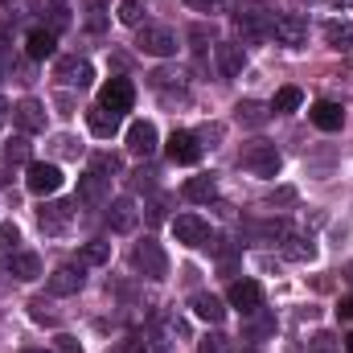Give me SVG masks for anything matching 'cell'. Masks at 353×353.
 <instances>
[{
    "label": "cell",
    "instance_id": "cell-21",
    "mask_svg": "<svg viewBox=\"0 0 353 353\" xmlns=\"http://www.w3.org/2000/svg\"><path fill=\"white\" fill-rule=\"evenodd\" d=\"M189 308L205 321V325H222L226 321V308H222V300L218 296H210V292H197L193 300H189Z\"/></svg>",
    "mask_w": 353,
    "mask_h": 353
},
{
    "label": "cell",
    "instance_id": "cell-49",
    "mask_svg": "<svg viewBox=\"0 0 353 353\" xmlns=\"http://www.w3.org/2000/svg\"><path fill=\"white\" fill-rule=\"evenodd\" d=\"M4 115H8V103H4V99H0V123H4Z\"/></svg>",
    "mask_w": 353,
    "mask_h": 353
},
{
    "label": "cell",
    "instance_id": "cell-40",
    "mask_svg": "<svg viewBox=\"0 0 353 353\" xmlns=\"http://www.w3.org/2000/svg\"><path fill=\"white\" fill-rule=\"evenodd\" d=\"M152 185H157V173L152 169H136L132 173V189H152Z\"/></svg>",
    "mask_w": 353,
    "mask_h": 353
},
{
    "label": "cell",
    "instance_id": "cell-50",
    "mask_svg": "<svg viewBox=\"0 0 353 353\" xmlns=\"http://www.w3.org/2000/svg\"><path fill=\"white\" fill-rule=\"evenodd\" d=\"M4 41H8V29H4V25H0V46H4Z\"/></svg>",
    "mask_w": 353,
    "mask_h": 353
},
{
    "label": "cell",
    "instance_id": "cell-20",
    "mask_svg": "<svg viewBox=\"0 0 353 353\" xmlns=\"http://www.w3.org/2000/svg\"><path fill=\"white\" fill-rule=\"evenodd\" d=\"M308 119H312L321 132H337V128L345 123V111H341V103H329V99H321V103H312Z\"/></svg>",
    "mask_w": 353,
    "mask_h": 353
},
{
    "label": "cell",
    "instance_id": "cell-22",
    "mask_svg": "<svg viewBox=\"0 0 353 353\" xmlns=\"http://www.w3.org/2000/svg\"><path fill=\"white\" fill-rule=\"evenodd\" d=\"M87 123H90V132H94L99 140H111V136L119 132V115H111V111H103V107H90Z\"/></svg>",
    "mask_w": 353,
    "mask_h": 353
},
{
    "label": "cell",
    "instance_id": "cell-9",
    "mask_svg": "<svg viewBox=\"0 0 353 353\" xmlns=\"http://www.w3.org/2000/svg\"><path fill=\"white\" fill-rule=\"evenodd\" d=\"M173 234L181 247H210V226L197 218V214H181L173 218Z\"/></svg>",
    "mask_w": 353,
    "mask_h": 353
},
{
    "label": "cell",
    "instance_id": "cell-32",
    "mask_svg": "<svg viewBox=\"0 0 353 353\" xmlns=\"http://www.w3.org/2000/svg\"><path fill=\"white\" fill-rule=\"evenodd\" d=\"M90 169H99V173H123V161L115 157V152H94V161H90Z\"/></svg>",
    "mask_w": 353,
    "mask_h": 353
},
{
    "label": "cell",
    "instance_id": "cell-8",
    "mask_svg": "<svg viewBox=\"0 0 353 353\" xmlns=\"http://www.w3.org/2000/svg\"><path fill=\"white\" fill-rule=\"evenodd\" d=\"M70 218H74V201H46V205L37 210V226H41L46 234H66Z\"/></svg>",
    "mask_w": 353,
    "mask_h": 353
},
{
    "label": "cell",
    "instance_id": "cell-10",
    "mask_svg": "<svg viewBox=\"0 0 353 353\" xmlns=\"http://www.w3.org/2000/svg\"><path fill=\"white\" fill-rule=\"evenodd\" d=\"M157 144H161V136H157V123H148V119H136L132 128H128V152L132 157H152L157 152Z\"/></svg>",
    "mask_w": 353,
    "mask_h": 353
},
{
    "label": "cell",
    "instance_id": "cell-38",
    "mask_svg": "<svg viewBox=\"0 0 353 353\" xmlns=\"http://www.w3.org/2000/svg\"><path fill=\"white\" fill-rule=\"evenodd\" d=\"M29 316L37 325H54V312H46V300H29Z\"/></svg>",
    "mask_w": 353,
    "mask_h": 353
},
{
    "label": "cell",
    "instance_id": "cell-44",
    "mask_svg": "<svg viewBox=\"0 0 353 353\" xmlns=\"http://www.w3.org/2000/svg\"><path fill=\"white\" fill-rule=\"evenodd\" d=\"M337 316H341V321H353V296H345V300L337 304Z\"/></svg>",
    "mask_w": 353,
    "mask_h": 353
},
{
    "label": "cell",
    "instance_id": "cell-16",
    "mask_svg": "<svg viewBox=\"0 0 353 353\" xmlns=\"http://www.w3.org/2000/svg\"><path fill=\"white\" fill-rule=\"evenodd\" d=\"M12 123H17L25 136H33V132H41V128H46V107H41L37 99H25V103H17V107H12Z\"/></svg>",
    "mask_w": 353,
    "mask_h": 353
},
{
    "label": "cell",
    "instance_id": "cell-41",
    "mask_svg": "<svg viewBox=\"0 0 353 353\" xmlns=\"http://www.w3.org/2000/svg\"><path fill=\"white\" fill-rule=\"evenodd\" d=\"M292 201H296V189H275L267 197V205H292Z\"/></svg>",
    "mask_w": 353,
    "mask_h": 353
},
{
    "label": "cell",
    "instance_id": "cell-28",
    "mask_svg": "<svg viewBox=\"0 0 353 353\" xmlns=\"http://www.w3.org/2000/svg\"><path fill=\"white\" fill-rule=\"evenodd\" d=\"M300 103H304L300 87H279L275 90V99H271V111H296Z\"/></svg>",
    "mask_w": 353,
    "mask_h": 353
},
{
    "label": "cell",
    "instance_id": "cell-27",
    "mask_svg": "<svg viewBox=\"0 0 353 353\" xmlns=\"http://www.w3.org/2000/svg\"><path fill=\"white\" fill-rule=\"evenodd\" d=\"M107 259H111V243H103V239L87 243V247H83V255H79V263H83V267H103Z\"/></svg>",
    "mask_w": 353,
    "mask_h": 353
},
{
    "label": "cell",
    "instance_id": "cell-30",
    "mask_svg": "<svg viewBox=\"0 0 353 353\" xmlns=\"http://www.w3.org/2000/svg\"><path fill=\"white\" fill-rule=\"evenodd\" d=\"M17 243H21V230L12 222H0V259H12L17 255Z\"/></svg>",
    "mask_w": 353,
    "mask_h": 353
},
{
    "label": "cell",
    "instance_id": "cell-34",
    "mask_svg": "<svg viewBox=\"0 0 353 353\" xmlns=\"http://www.w3.org/2000/svg\"><path fill=\"white\" fill-rule=\"evenodd\" d=\"M103 4H107V0H87V29L90 33H103V25H107Z\"/></svg>",
    "mask_w": 353,
    "mask_h": 353
},
{
    "label": "cell",
    "instance_id": "cell-53",
    "mask_svg": "<svg viewBox=\"0 0 353 353\" xmlns=\"http://www.w3.org/2000/svg\"><path fill=\"white\" fill-rule=\"evenodd\" d=\"M25 353H46V350H25Z\"/></svg>",
    "mask_w": 353,
    "mask_h": 353
},
{
    "label": "cell",
    "instance_id": "cell-3",
    "mask_svg": "<svg viewBox=\"0 0 353 353\" xmlns=\"http://www.w3.org/2000/svg\"><path fill=\"white\" fill-rule=\"evenodd\" d=\"M136 50L152 58H173L176 54V33L169 25H140L136 29Z\"/></svg>",
    "mask_w": 353,
    "mask_h": 353
},
{
    "label": "cell",
    "instance_id": "cell-17",
    "mask_svg": "<svg viewBox=\"0 0 353 353\" xmlns=\"http://www.w3.org/2000/svg\"><path fill=\"white\" fill-rule=\"evenodd\" d=\"M79 201L83 205H107V176L99 173V169H90V173L79 176Z\"/></svg>",
    "mask_w": 353,
    "mask_h": 353
},
{
    "label": "cell",
    "instance_id": "cell-33",
    "mask_svg": "<svg viewBox=\"0 0 353 353\" xmlns=\"http://www.w3.org/2000/svg\"><path fill=\"white\" fill-rule=\"evenodd\" d=\"M308 353H341V341H337L333 333H325V329H321V333L308 341Z\"/></svg>",
    "mask_w": 353,
    "mask_h": 353
},
{
    "label": "cell",
    "instance_id": "cell-36",
    "mask_svg": "<svg viewBox=\"0 0 353 353\" xmlns=\"http://www.w3.org/2000/svg\"><path fill=\"white\" fill-rule=\"evenodd\" d=\"M210 37H214V29H210V25H193V29H189V41H193V50H197V54L205 50V41H210Z\"/></svg>",
    "mask_w": 353,
    "mask_h": 353
},
{
    "label": "cell",
    "instance_id": "cell-29",
    "mask_svg": "<svg viewBox=\"0 0 353 353\" xmlns=\"http://www.w3.org/2000/svg\"><path fill=\"white\" fill-rule=\"evenodd\" d=\"M4 161H8V165H33V161H29V140H25V136H12V140L4 144Z\"/></svg>",
    "mask_w": 353,
    "mask_h": 353
},
{
    "label": "cell",
    "instance_id": "cell-15",
    "mask_svg": "<svg viewBox=\"0 0 353 353\" xmlns=\"http://www.w3.org/2000/svg\"><path fill=\"white\" fill-rule=\"evenodd\" d=\"M169 161L173 165H197L201 161V144L193 132H173L169 136Z\"/></svg>",
    "mask_w": 353,
    "mask_h": 353
},
{
    "label": "cell",
    "instance_id": "cell-11",
    "mask_svg": "<svg viewBox=\"0 0 353 353\" xmlns=\"http://www.w3.org/2000/svg\"><path fill=\"white\" fill-rule=\"evenodd\" d=\"M136 222H140V210H136L132 197H115V201L107 205V226H111V234H132Z\"/></svg>",
    "mask_w": 353,
    "mask_h": 353
},
{
    "label": "cell",
    "instance_id": "cell-52",
    "mask_svg": "<svg viewBox=\"0 0 353 353\" xmlns=\"http://www.w3.org/2000/svg\"><path fill=\"white\" fill-rule=\"evenodd\" d=\"M0 83H4V62H0Z\"/></svg>",
    "mask_w": 353,
    "mask_h": 353
},
{
    "label": "cell",
    "instance_id": "cell-48",
    "mask_svg": "<svg viewBox=\"0 0 353 353\" xmlns=\"http://www.w3.org/2000/svg\"><path fill=\"white\" fill-rule=\"evenodd\" d=\"M341 279H350V283H353V263H345V271H341Z\"/></svg>",
    "mask_w": 353,
    "mask_h": 353
},
{
    "label": "cell",
    "instance_id": "cell-2",
    "mask_svg": "<svg viewBox=\"0 0 353 353\" xmlns=\"http://www.w3.org/2000/svg\"><path fill=\"white\" fill-rule=\"evenodd\" d=\"M239 165H243L251 176H275L283 161H279V148H275V144H267V140H251V144H243Z\"/></svg>",
    "mask_w": 353,
    "mask_h": 353
},
{
    "label": "cell",
    "instance_id": "cell-46",
    "mask_svg": "<svg viewBox=\"0 0 353 353\" xmlns=\"http://www.w3.org/2000/svg\"><path fill=\"white\" fill-rule=\"evenodd\" d=\"M148 218H152V222H161V218H165V197H157V201H152V210H148Z\"/></svg>",
    "mask_w": 353,
    "mask_h": 353
},
{
    "label": "cell",
    "instance_id": "cell-51",
    "mask_svg": "<svg viewBox=\"0 0 353 353\" xmlns=\"http://www.w3.org/2000/svg\"><path fill=\"white\" fill-rule=\"evenodd\" d=\"M345 353H353V333H350V337H345Z\"/></svg>",
    "mask_w": 353,
    "mask_h": 353
},
{
    "label": "cell",
    "instance_id": "cell-23",
    "mask_svg": "<svg viewBox=\"0 0 353 353\" xmlns=\"http://www.w3.org/2000/svg\"><path fill=\"white\" fill-rule=\"evenodd\" d=\"M181 193H185V201H197L201 205V201H214L218 197V185H214V176H189Z\"/></svg>",
    "mask_w": 353,
    "mask_h": 353
},
{
    "label": "cell",
    "instance_id": "cell-37",
    "mask_svg": "<svg viewBox=\"0 0 353 353\" xmlns=\"http://www.w3.org/2000/svg\"><path fill=\"white\" fill-rule=\"evenodd\" d=\"M288 243H292V247H288V255H292V259H312V255H316V247H312V243H304V239H288Z\"/></svg>",
    "mask_w": 353,
    "mask_h": 353
},
{
    "label": "cell",
    "instance_id": "cell-1",
    "mask_svg": "<svg viewBox=\"0 0 353 353\" xmlns=\"http://www.w3.org/2000/svg\"><path fill=\"white\" fill-rule=\"evenodd\" d=\"M234 25H239L243 37L263 41V37H271V29H275V12L267 4H259V0H243L239 12H234Z\"/></svg>",
    "mask_w": 353,
    "mask_h": 353
},
{
    "label": "cell",
    "instance_id": "cell-45",
    "mask_svg": "<svg viewBox=\"0 0 353 353\" xmlns=\"http://www.w3.org/2000/svg\"><path fill=\"white\" fill-rule=\"evenodd\" d=\"M58 107H62L58 115H74V99L70 94H58Z\"/></svg>",
    "mask_w": 353,
    "mask_h": 353
},
{
    "label": "cell",
    "instance_id": "cell-19",
    "mask_svg": "<svg viewBox=\"0 0 353 353\" xmlns=\"http://www.w3.org/2000/svg\"><path fill=\"white\" fill-rule=\"evenodd\" d=\"M214 58H218V70H222L226 79H239L243 66H247V54H243V46H234V41H218Z\"/></svg>",
    "mask_w": 353,
    "mask_h": 353
},
{
    "label": "cell",
    "instance_id": "cell-14",
    "mask_svg": "<svg viewBox=\"0 0 353 353\" xmlns=\"http://www.w3.org/2000/svg\"><path fill=\"white\" fill-rule=\"evenodd\" d=\"M54 79H62L66 87H87L94 79V70H90L87 58H58L54 62Z\"/></svg>",
    "mask_w": 353,
    "mask_h": 353
},
{
    "label": "cell",
    "instance_id": "cell-25",
    "mask_svg": "<svg viewBox=\"0 0 353 353\" xmlns=\"http://www.w3.org/2000/svg\"><path fill=\"white\" fill-rule=\"evenodd\" d=\"M234 115H239V123H247V128H263L267 119H271V107L255 103V99H247V103L234 107Z\"/></svg>",
    "mask_w": 353,
    "mask_h": 353
},
{
    "label": "cell",
    "instance_id": "cell-4",
    "mask_svg": "<svg viewBox=\"0 0 353 353\" xmlns=\"http://www.w3.org/2000/svg\"><path fill=\"white\" fill-rule=\"evenodd\" d=\"M132 267H136L140 275H148V279H165V275H169V255L161 251L157 239H144V243L132 247Z\"/></svg>",
    "mask_w": 353,
    "mask_h": 353
},
{
    "label": "cell",
    "instance_id": "cell-18",
    "mask_svg": "<svg viewBox=\"0 0 353 353\" xmlns=\"http://www.w3.org/2000/svg\"><path fill=\"white\" fill-rule=\"evenodd\" d=\"M25 54H29L33 62L54 58V54H58V33H54V29H33V33L25 37Z\"/></svg>",
    "mask_w": 353,
    "mask_h": 353
},
{
    "label": "cell",
    "instance_id": "cell-47",
    "mask_svg": "<svg viewBox=\"0 0 353 353\" xmlns=\"http://www.w3.org/2000/svg\"><path fill=\"white\" fill-rule=\"evenodd\" d=\"M189 4H193V8H197V12H214V8H218V4H222V0H189Z\"/></svg>",
    "mask_w": 353,
    "mask_h": 353
},
{
    "label": "cell",
    "instance_id": "cell-7",
    "mask_svg": "<svg viewBox=\"0 0 353 353\" xmlns=\"http://www.w3.org/2000/svg\"><path fill=\"white\" fill-rule=\"evenodd\" d=\"M271 37H275L279 46H292V50H300V46L308 41V21H304L300 12H283V17H275V29H271Z\"/></svg>",
    "mask_w": 353,
    "mask_h": 353
},
{
    "label": "cell",
    "instance_id": "cell-43",
    "mask_svg": "<svg viewBox=\"0 0 353 353\" xmlns=\"http://www.w3.org/2000/svg\"><path fill=\"white\" fill-rule=\"evenodd\" d=\"M140 350H144V345H140L136 337H128V341H119V345H115L111 353H140Z\"/></svg>",
    "mask_w": 353,
    "mask_h": 353
},
{
    "label": "cell",
    "instance_id": "cell-5",
    "mask_svg": "<svg viewBox=\"0 0 353 353\" xmlns=\"http://www.w3.org/2000/svg\"><path fill=\"white\" fill-rule=\"evenodd\" d=\"M62 169L58 165H46V161H33L29 165V173H25V185H29V193H37V197H50V193H58L62 189Z\"/></svg>",
    "mask_w": 353,
    "mask_h": 353
},
{
    "label": "cell",
    "instance_id": "cell-12",
    "mask_svg": "<svg viewBox=\"0 0 353 353\" xmlns=\"http://www.w3.org/2000/svg\"><path fill=\"white\" fill-rule=\"evenodd\" d=\"M226 300H230V308H239L243 316H251V312H259V304H263V288H259L255 279H234Z\"/></svg>",
    "mask_w": 353,
    "mask_h": 353
},
{
    "label": "cell",
    "instance_id": "cell-39",
    "mask_svg": "<svg viewBox=\"0 0 353 353\" xmlns=\"http://www.w3.org/2000/svg\"><path fill=\"white\" fill-rule=\"evenodd\" d=\"M201 353H230V341H226L222 333H214V337L201 341Z\"/></svg>",
    "mask_w": 353,
    "mask_h": 353
},
{
    "label": "cell",
    "instance_id": "cell-26",
    "mask_svg": "<svg viewBox=\"0 0 353 353\" xmlns=\"http://www.w3.org/2000/svg\"><path fill=\"white\" fill-rule=\"evenodd\" d=\"M325 41L333 50H353V21H329L325 25Z\"/></svg>",
    "mask_w": 353,
    "mask_h": 353
},
{
    "label": "cell",
    "instance_id": "cell-31",
    "mask_svg": "<svg viewBox=\"0 0 353 353\" xmlns=\"http://www.w3.org/2000/svg\"><path fill=\"white\" fill-rule=\"evenodd\" d=\"M119 21L132 25V29H140V21H144V0H119Z\"/></svg>",
    "mask_w": 353,
    "mask_h": 353
},
{
    "label": "cell",
    "instance_id": "cell-42",
    "mask_svg": "<svg viewBox=\"0 0 353 353\" xmlns=\"http://www.w3.org/2000/svg\"><path fill=\"white\" fill-rule=\"evenodd\" d=\"M58 353H83V345H79L74 337H66V333H62V337H58Z\"/></svg>",
    "mask_w": 353,
    "mask_h": 353
},
{
    "label": "cell",
    "instance_id": "cell-13",
    "mask_svg": "<svg viewBox=\"0 0 353 353\" xmlns=\"http://www.w3.org/2000/svg\"><path fill=\"white\" fill-rule=\"evenodd\" d=\"M83 283H87V275H83V263H66L58 267L54 275H50V296H79L83 292Z\"/></svg>",
    "mask_w": 353,
    "mask_h": 353
},
{
    "label": "cell",
    "instance_id": "cell-24",
    "mask_svg": "<svg viewBox=\"0 0 353 353\" xmlns=\"http://www.w3.org/2000/svg\"><path fill=\"white\" fill-rule=\"evenodd\" d=\"M8 271H12L17 279H25V283H29V279H37V275H41V259H37L33 251H17V255L8 259Z\"/></svg>",
    "mask_w": 353,
    "mask_h": 353
},
{
    "label": "cell",
    "instance_id": "cell-35",
    "mask_svg": "<svg viewBox=\"0 0 353 353\" xmlns=\"http://www.w3.org/2000/svg\"><path fill=\"white\" fill-rule=\"evenodd\" d=\"M54 152H58V157H79V152H83V144H79L74 136H66V132H62V136H54Z\"/></svg>",
    "mask_w": 353,
    "mask_h": 353
},
{
    "label": "cell",
    "instance_id": "cell-6",
    "mask_svg": "<svg viewBox=\"0 0 353 353\" xmlns=\"http://www.w3.org/2000/svg\"><path fill=\"white\" fill-rule=\"evenodd\" d=\"M132 103H136V87H132L128 79H111L107 87L99 90V107H103V111H111V115L132 111Z\"/></svg>",
    "mask_w": 353,
    "mask_h": 353
}]
</instances>
